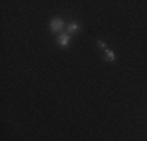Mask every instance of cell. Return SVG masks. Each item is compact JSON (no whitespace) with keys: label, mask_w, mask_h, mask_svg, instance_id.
I'll return each instance as SVG.
<instances>
[{"label":"cell","mask_w":147,"mask_h":141,"mask_svg":"<svg viewBox=\"0 0 147 141\" xmlns=\"http://www.w3.org/2000/svg\"><path fill=\"white\" fill-rule=\"evenodd\" d=\"M57 44L58 47H67L69 44H71V35L67 33V31H63V33L57 35Z\"/></svg>","instance_id":"cell-2"},{"label":"cell","mask_w":147,"mask_h":141,"mask_svg":"<svg viewBox=\"0 0 147 141\" xmlns=\"http://www.w3.org/2000/svg\"><path fill=\"white\" fill-rule=\"evenodd\" d=\"M96 44H97V47H100V49H103V50H107V42H105L103 39H97L96 41Z\"/></svg>","instance_id":"cell-5"},{"label":"cell","mask_w":147,"mask_h":141,"mask_svg":"<svg viewBox=\"0 0 147 141\" xmlns=\"http://www.w3.org/2000/svg\"><path fill=\"white\" fill-rule=\"evenodd\" d=\"M66 30H67L69 35H77V33H80V30H82V25H80L78 22H71V24H67Z\"/></svg>","instance_id":"cell-3"},{"label":"cell","mask_w":147,"mask_h":141,"mask_svg":"<svg viewBox=\"0 0 147 141\" xmlns=\"http://www.w3.org/2000/svg\"><path fill=\"white\" fill-rule=\"evenodd\" d=\"M49 28H50L52 33H57V35L63 33V30H64V20H63L61 17H55V19H52Z\"/></svg>","instance_id":"cell-1"},{"label":"cell","mask_w":147,"mask_h":141,"mask_svg":"<svg viewBox=\"0 0 147 141\" xmlns=\"http://www.w3.org/2000/svg\"><path fill=\"white\" fill-rule=\"evenodd\" d=\"M103 56H105V60L107 61H110V63H114L116 61V52L113 50V49H107V50H103Z\"/></svg>","instance_id":"cell-4"}]
</instances>
